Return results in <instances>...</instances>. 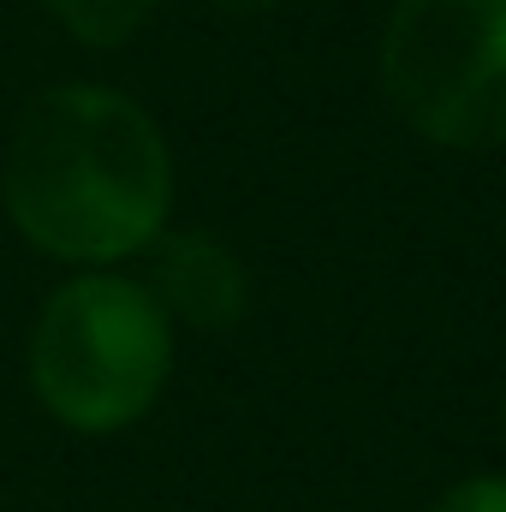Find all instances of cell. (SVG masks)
<instances>
[{
    "label": "cell",
    "instance_id": "cell-7",
    "mask_svg": "<svg viewBox=\"0 0 506 512\" xmlns=\"http://www.w3.org/2000/svg\"><path fill=\"white\" fill-rule=\"evenodd\" d=\"M215 6H221L227 18H256V12H268L274 0H215Z\"/></svg>",
    "mask_w": 506,
    "mask_h": 512
},
{
    "label": "cell",
    "instance_id": "cell-5",
    "mask_svg": "<svg viewBox=\"0 0 506 512\" xmlns=\"http://www.w3.org/2000/svg\"><path fill=\"white\" fill-rule=\"evenodd\" d=\"M161 0H48V12L84 42V48H126L131 36L149 24Z\"/></svg>",
    "mask_w": 506,
    "mask_h": 512
},
{
    "label": "cell",
    "instance_id": "cell-8",
    "mask_svg": "<svg viewBox=\"0 0 506 512\" xmlns=\"http://www.w3.org/2000/svg\"><path fill=\"white\" fill-rule=\"evenodd\" d=\"M501 435H506V399H501Z\"/></svg>",
    "mask_w": 506,
    "mask_h": 512
},
{
    "label": "cell",
    "instance_id": "cell-1",
    "mask_svg": "<svg viewBox=\"0 0 506 512\" xmlns=\"http://www.w3.org/2000/svg\"><path fill=\"white\" fill-rule=\"evenodd\" d=\"M0 203L24 245L102 268L149 251L173 209V155L161 126L120 90H42L6 137Z\"/></svg>",
    "mask_w": 506,
    "mask_h": 512
},
{
    "label": "cell",
    "instance_id": "cell-3",
    "mask_svg": "<svg viewBox=\"0 0 506 512\" xmlns=\"http://www.w3.org/2000/svg\"><path fill=\"white\" fill-rule=\"evenodd\" d=\"M376 66L387 108L435 149L506 143V0H399Z\"/></svg>",
    "mask_w": 506,
    "mask_h": 512
},
{
    "label": "cell",
    "instance_id": "cell-6",
    "mask_svg": "<svg viewBox=\"0 0 506 512\" xmlns=\"http://www.w3.org/2000/svg\"><path fill=\"white\" fill-rule=\"evenodd\" d=\"M429 512H506V477H465Z\"/></svg>",
    "mask_w": 506,
    "mask_h": 512
},
{
    "label": "cell",
    "instance_id": "cell-2",
    "mask_svg": "<svg viewBox=\"0 0 506 512\" xmlns=\"http://www.w3.org/2000/svg\"><path fill=\"white\" fill-rule=\"evenodd\" d=\"M173 322L126 274L66 280L30 328V387L42 411L78 435L131 429L167 387Z\"/></svg>",
    "mask_w": 506,
    "mask_h": 512
},
{
    "label": "cell",
    "instance_id": "cell-4",
    "mask_svg": "<svg viewBox=\"0 0 506 512\" xmlns=\"http://www.w3.org/2000/svg\"><path fill=\"white\" fill-rule=\"evenodd\" d=\"M149 298L161 304L167 322H185V328H203V334H227L251 310V280H245V262L215 233H161L155 239Z\"/></svg>",
    "mask_w": 506,
    "mask_h": 512
}]
</instances>
